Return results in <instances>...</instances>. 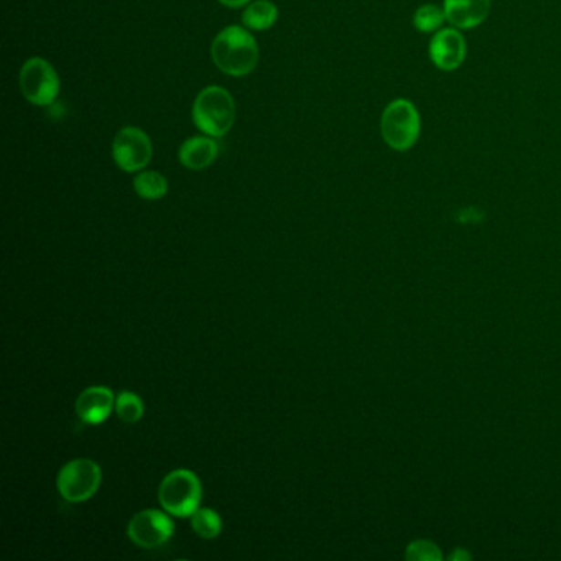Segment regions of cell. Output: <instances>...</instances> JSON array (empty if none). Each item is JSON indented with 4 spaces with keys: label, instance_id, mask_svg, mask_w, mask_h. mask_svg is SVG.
<instances>
[{
    "label": "cell",
    "instance_id": "obj_1",
    "mask_svg": "<svg viewBox=\"0 0 561 561\" xmlns=\"http://www.w3.org/2000/svg\"><path fill=\"white\" fill-rule=\"evenodd\" d=\"M214 65L229 76H245L254 71L259 61V48L251 32L231 26L219 32L211 45Z\"/></svg>",
    "mask_w": 561,
    "mask_h": 561
},
{
    "label": "cell",
    "instance_id": "obj_2",
    "mask_svg": "<svg viewBox=\"0 0 561 561\" xmlns=\"http://www.w3.org/2000/svg\"><path fill=\"white\" fill-rule=\"evenodd\" d=\"M235 104L224 88L210 86L203 89L193 104L194 126L210 137L226 135L234 124Z\"/></svg>",
    "mask_w": 561,
    "mask_h": 561
},
{
    "label": "cell",
    "instance_id": "obj_3",
    "mask_svg": "<svg viewBox=\"0 0 561 561\" xmlns=\"http://www.w3.org/2000/svg\"><path fill=\"white\" fill-rule=\"evenodd\" d=\"M202 494V481L193 471H171L160 483V505L173 517H192L200 507Z\"/></svg>",
    "mask_w": 561,
    "mask_h": 561
},
{
    "label": "cell",
    "instance_id": "obj_4",
    "mask_svg": "<svg viewBox=\"0 0 561 561\" xmlns=\"http://www.w3.org/2000/svg\"><path fill=\"white\" fill-rule=\"evenodd\" d=\"M382 137L394 151H410L419 140V110L407 99H397L387 106L380 120Z\"/></svg>",
    "mask_w": 561,
    "mask_h": 561
},
{
    "label": "cell",
    "instance_id": "obj_5",
    "mask_svg": "<svg viewBox=\"0 0 561 561\" xmlns=\"http://www.w3.org/2000/svg\"><path fill=\"white\" fill-rule=\"evenodd\" d=\"M99 464L89 458H78L67 462L58 473L57 487L65 501L79 504L91 499L101 486Z\"/></svg>",
    "mask_w": 561,
    "mask_h": 561
},
{
    "label": "cell",
    "instance_id": "obj_6",
    "mask_svg": "<svg viewBox=\"0 0 561 561\" xmlns=\"http://www.w3.org/2000/svg\"><path fill=\"white\" fill-rule=\"evenodd\" d=\"M20 89L35 106H50L59 94V78L47 59L30 58L20 71Z\"/></svg>",
    "mask_w": 561,
    "mask_h": 561
},
{
    "label": "cell",
    "instance_id": "obj_7",
    "mask_svg": "<svg viewBox=\"0 0 561 561\" xmlns=\"http://www.w3.org/2000/svg\"><path fill=\"white\" fill-rule=\"evenodd\" d=\"M112 157L116 165L127 173L140 171L151 159L149 135L139 127H124L112 143Z\"/></svg>",
    "mask_w": 561,
    "mask_h": 561
},
{
    "label": "cell",
    "instance_id": "obj_8",
    "mask_svg": "<svg viewBox=\"0 0 561 561\" xmlns=\"http://www.w3.org/2000/svg\"><path fill=\"white\" fill-rule=\"evenodd\" d=\"M173 530L175 525L167 514L149 509L135 514L130 519L127 535L140 548H155L167 544L173 535Z\"/></svg>",
    "mask_w": 561,
    "mask_h": 561
},
{
    "label": "cell",
    "instance_id": "obj_9",
    "mask_svg": "<svg viewBox=\"0 0 561 561\" xmlns=\"http://www.w3.org/2000/svg\"><path fill=\"white\" fill-rule=\"evenodd\" d=\"M116 407V397L108 387L94 386L84 389L76 399L75 410L78 419L86 425H99L109 419Z\"/></svg>",
    "mask_w": 561,
    "mask_h": 561
},
{
    "label": "cell",
    "instance_id": "obj_10",
    "mask_svg": "<svg viewBox=\"0 0 561 561\" xmlns=\"http://www.w3.org/2000/svg\"><path fill=\"white\" fill-rule=\"evenodd\" d=\"M466 57V43L458 30L444 28L430 43V58L443 71L460 67Z\"/></svg>",
    "mask_w": 561,
    "mask_h": 561
},
{
    "label": "cell",
    "instance_id": "obj_11",
    "mask_svg": "<svg viewBox=\"0 0 561 561\" xmlns=\"http://www.w3.org/2000/svg\"><path fill=\"white\" fill-rule=\"evenodd\" d=\"M491 0H444V16L458 28H474L484 22Z\"/></svg>",
    "mask_w": 561,
    "mask_h": 561
},
{
    "label": "cell",
    "instance_id": "obj_12",
    "mask_svg": "<svg viewBox=\"0 0 561 561\" xmlns=\"http://www.w3.org/2000/svg\"><path fill=\"white\" fill-rule=\"evenodd\" d=\"M219 143L214 137H192L180 147V163L190 170H204L218 159Z\"/></svg>",
    "mask_w": 561,
    "mask_h": 561
},
{
    "label": "cell",
    "instance_id": "obj_13",
    "mask_svg": "<svg viewBox=\"0 0 561 561\" xmlns=\"http://www.w3.org/2000/svg\"><path fill=\"white\" fill-rule=\"evenodd\" d=\"M276 18L278 9L270 0H257L244 10L243 24L252 30H268L275 26Z\"/></svg>",
    "mask_w": 561,
    "mask_h": 561
},
{
    "label": "cell",
    "instance_id": "obj_14",
    "mask_svg": "<svg viewBox=\"0 0 561 561\" xmlns=\"http://www.w3.org/2000/svg\"><path fill=\"white\" fill-rule=\"evenodd\" d=\"M134 188L143 200L155 202L167 194L168 182L159 171H142L135 176Z\"/></svg>",
    "mask_w": 561,
    "mask_h": 561
},
{
    "label": "cell",
    "instance_id": "obj_15",
    "mask_svg": "<svg viewBox=\"0 0 561 561\" xmlns=\"http://www.w3.org/2000/svg\"><path fill=\"white\" fill-rule=\"evenodd\" d=\"M192 527L194 534L206 540L216 538L223 530V520L219 517L218 512L213 509H196L192 515Z\"/></svg>",
    "mask_w": 561,
    "mask_h": 561
},
{
    "label": "cell",
    "instance_id": "obj_16",
    "mask_svg": "<svg viewBox=\"0 0 561 561\" xmlns=\"http://www.w3.org/2000/svg\"><path fill=\"white\" fill-rule=\"evenodd\" d=\"M114 410L118 413L119 419L126 423H135L143 417L142 399L139 395L132 394V392H120L116 399V407Z\"/></svg>",
    "mask_w": 561,
    "mask_h": 561
},
{
    "label": "cell",
    "instance_id": "obj_17",
    "mask_svg": "<svg viewBox=\"0 0 561 561\" xmlns=\"http://www.w3.org/2000/svg\"><path fill=\"white\" fill-rule=\"evenodd\" d=\"M444 10L440 9L438 5H423L415 12V17H413V26L420 32L423 34H430V32H435L436 28L443 26Z\"/></svg>",
    "mask_w": 561,
    "mask_h": 561
},
{
    "label": "cell",
    "instance_id": "obj_18",
    "mask_svg": "<svg viewBox=\"0 0 561 561\" xmlns=\"http://www.w3.org/2000/svg\"><path fill=\"white\" fill-rule=\"evenodd\" d=\"M407 558L409 560H440L442 552L438 550L436 545L427 540H417L413 544L409 545L407 548Z\"/></svg>",
    "mask_w": 561,
    "mask_h": 561
},
{
    "label": "cell",
    "instance_id": "obj_19",
    "mask_svg": "<svg viewBox=\"0 0 561 561\" xmlns=\"http://www.w3.org/2000/svg\"><path fill=\"white\" fill-rule=\"evenodd\" d=\"M223 5H226V7H231V9H239V7H244V5H247L251 0H219Z\"/></svg>",
    "mask_w": 561,
    "mask_h": 561
}]
</instances>
